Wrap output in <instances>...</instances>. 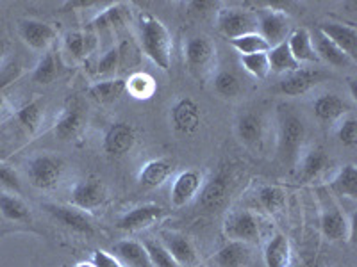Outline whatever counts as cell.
I'll return each mask as SVG.
<instances>
[{
    "mask_svg": "<svg viewBox=\"0 0 357 267\" xmlns=\"http://www.w3.org/2000/svg\"><path fill=\"white\" fill-rule=\"evenodd\" d=\"M350 95H352V98L356 100L357 98V91H356V81H350Z\"/></svg>",
    "mask_w": 357,
    "mask_h": 267,
    "instance_id": "f5cc1de1",
    "label": "cell"
},
{
    "mask_svg": "<svg viewBox=\"0 0 357 267\" xmlns=\"http://www.w3.org/2000/svg\"><path fill=\"white\" fill-rule=\"evenodd\" d=\"M311 40L320 61H325L327 65L334 66V68H354V66H356V61H354V59H350L343 50L337 49L333 41L327 40V38H325L324 34L318 33V31H314V36H311Z\"/></svg>",
    "mask_w": 357,
    "mask_h": 267,
    "instance_id": "44dd1931",
    "label": "cell"
},
{
    "mask_svg": "<svg viewBox=\"0 0 357 267\" xmlns=\"http://www.w3.org/2000/svg\"><path fill=\"white\" fill-rule=\"evenodd\" d=\"M298 177L304 182H311L314 178L320 177L321 171L329 166V157L321 148H311L307 154L298 159Z\"/></svg>",
    "mask_w": 357,
    "mask_h": 267,
    "instance_id": "f1b7e54d",
    "label": "cell"
},
{
    "mask_svg": "<svg viewBox=\"0 0 357 267\" xmlns=\"http://www.w3.org/2000/svg\"><path fill=\"white\" fill-rule=\"evenodd\" d=\"M305 139V125L296 114L288 113L280 118L277 132V154L282 164L296 166Z\"/></svg>",
    "mask_w": 357,
    "mask_h": 267,
    "instance_id": "7a4b0ae2",
    "label": "cell"
},
{
    "mask_svg": "<svg viewBox=\"0 0 357 267\" xmlns=\"http://www.w3.org/2000/svg\"><path fill=\"white\" fill-rule=\"evenodd\" d=\"M91 264L95 267H126L118 259H114L111 253L104 250L93 251V257H91Z\"/></svg>",
    "mask_w": 357,
    "mask_h": 267,
    "instance_id": "c3c4849f",
    "label": "cell"
},
{
    "mask_svg": "<svg viewBox=\"0 0 357 267\" xmlns=\"http://www.w3.org/2000/svg\"><path fill=\"white\" fill-rule=\"evenodd\" d=\"M216 47L209 38L206 36H195L188 40L186 47H184V57L186 63L193 72H200L206 70L207 66L211 65L215 59Z\"/></svg>",
    "mask_w": 357,
    "mask_h": 267,
    "instance_id": "9a60e30c",
    "label": "cell"
},
{
    "mask_svg": "<svg viewBox=\"0 0 357 267\" xmlns=\"http://www.w3.org/2000/svg\"><path fill=\"white\" fill-rule=\"evenodd\" d=\"M82 125H84V116L81 113V107L77 104H68L56 120L54 134L61 141H72V139H75L79 136V132L82 130Z\"/></svg>",
    "mask_w": 357,
    "mask_h": 267,
    "instance_id": "d6986e66",
    "label": "cell"
},
{
    "mask_svg": "<svg viewBox=\"0 0 357 267\" xmlns=\"http://www.w3.org/2000/svg\"><path fill=\"white\" fill-rule=\"evenodd\" d=\"M240 63L250 75L256 79H266L270 73V63H268V56L264 54H250V56H241Z\"/></svg>",
    "mask_w": 357,
    "mask_h": 267,
    "instance_id": "60d3db41",
    "label": "cell"
},
{
    "mask_svg": "<svg viewBox=\"0 0 357 267\" xmlns=\"http://www.w3.org/2000/svg\"><path fill=\"white\" fill-rule=\"evenodd\" d=\"M65 50L73 57V59H84L91 50H93V38L89 36V34L84 33H77V31H73V33H68L65 36Z\"/></svg>",
    "mask_w": 357,
    "mask_h": 267,
    "instance_id": "8d00e7d4",
    "label": "cell"
},
{
    "mask_svg": "<svg viewBox=\"0 0 357 267\" xmlns=\"http://www.w3.org/2000/svg\"><path fill=\"white\" fill-rule=\"evenodd\" d=\"M126 84L127 91L139 100L151 98L155 93V81L149 73H134L129 77V81H126Z\"/></svg>",
    "mask_w": 357,
    "mask_h": 267,
    "instance_id": "74e56055",
    "label": "cell"
},
{
    "mask_svg": "<svg viewBox=\"0 0 357 267\" xmlns=\"http://www.w3.org/2000/svg\"><path fill=\"white\" fill-rule=\"evenodd\" d=\"M318 33L333 41L350 59L357 61V31L352 25L337 24V22H324L318 25Z\"/></svg>",
    "mask_w": 357,
    "mask_h": 267,
    "instance_id": "7c38bea8",
    "label": "cell"
},
{
    "mask_svg": "<svg viewBox=\"0 0 357 267\" xmlns=\"http://www.w3.org/2000/svg\"><path fill=\"white\" fill-rule=\"evenodd\" d=\"M18 34L27 47L40 52H47L50 44L57 40V31L54 25L41 20H22L18 24Z\"/></svg>",
    "mask_w": 357,
    "mask_h": 267,
    "instance_id": "ba28073f",
    "label": "cell"
},
{
    "mask_svg": "<svg viewBox=\"0 0 357 267\" xmlns=\"http://www.w3.org/2000/svg\"><path fill=\"white\" fill-rule=\"evenodd\" d=\"M170 118L174 129L178 134H183V136L195 134L200 129V123H202V113H200L199 104L188 97L175 102V106L172 107Z\"/></svg>",
    "mask_w": 357,
    "mask_h": 267,
    "instance_id": "8fae6325",
    "label": "cell"
},
{
    "mask_svg": "<svg viewBox=\"0 0 357 267\" xmlns=\"http://www.w3.org/2000/svg\"><path fill=\"white\" fill-rule=\"evenodd\" d=\"M174 173V164L167 159H155V161L146 162L145 166L139 170L138 182L145 187H161L162 184L167 182L168 178Z\"/></svg>",
    "mask_w": 357,
    "mask_h": 267,
    "instance_id": "cb8c5ba5",
    "label": "cell"
},
{
    "mask_svg": "<svg viewBox=\"0 0 357 267\" xmlns=\"http://www.w3.org/2000/svg\"><path fill=\"white\" fill-rule=\"evenodd\" d=\"M232 49L240 52L241 56H250V54H264L270 50V44L264 41V38L259 33H250L245 36L229 40Z\"/></svg>",
    "mask_w": 357,
    "mask_h": 267,
    "instance_id": "d590c367",
    "label": "cell"
},
{
    "mask_svg": "<svg viewBox=\"0 0 357 267\" xmlns=\"http://www.w3.org/2000/svg\"><path fill=\"white\" fill-rule=\"evenodd\" d=\"M229 196V178L225 175H216L200 189V205L204 209H218L227 202Z\"/></svg>",
    "mask_w": 357,
    "mask_h": 267,
    "instance_id": "7402d4cb",
    "label": "cell"
},
{
    "mask_svg": "<svg viewBox=\"0 0 357 267\" xmlns=\"http://www.w3.org/2000/svg\"><path fill=\"white\" fill-rule=\"evenodd\" d=\"M17 120L31 136L36 134L41 125V120H43V104H41V100H33L22 106L17 111Z\"/></svg>",
    "mask_w": 357,
    "mask_h": 267,
    "instance_id": "e575fe53",
    "label": "cell"
},
{
    "mask_svg": "<svg viewBox=\"0 0 357 267\" xmlns=\"http://www.w3.org/2000/svg\"><path fill=\"white\" fill-rule=\"evenodd\" d=\"M149 259H151L152 267H178L177 262L172 259V255L167 251V248L162 246L158 241H145L143 243Z\"/></svg>",
    "mask_w": 357,
    "mask_h": 267,
    "instance_id": "ee69618b",
    "label": "cell"
},
{
    "mask_svg": "<svg viewBox=\"0 0 357 267\" xmlns=\"http://www.w3.org/2000/svg\"><path fill=\"white\" fill-rule=\"evenodd\" d=\"M268 63H270V72L275 73H293L296 70H301L302 65L293 57L291 50H289L288 40L282 43L275 44L266 52Z\"/></svg>",
    "mask_w": 357,
    "mask_h": 267,
    "instance_id": "f546056e",
    "label": "cell"
},
{
    "mask_svg": "<svg viewBox=\"0 0 357 267\" xmlns=\"http://www.w3.org/2000/svg\"><path fill=\"white\" fill-rule=\"evenodd\" d=\"M6 159V152H4V148H0V161H4Z\"/></svg>",
    "mask_w": 357,
    "mask_h": 267,
    "instance_id": "11a10c76",
    "label": "cell"
},
{
    "mask_svg": "<svg viewBox=\"0 0 357 267\" xmlns=\"http://www.w3.org/2000/svg\"><path fill=\"white\" fill-rule=\"evenodd\" d=\"M130 18V9L126 4H113L107 9L97 15L91 22L95 29H109V27H120L126 24Z\"/></svg>",
    "mask_w": 357,
    "mask_h": 267,
    "instance_id": "836d02e7",
    "label": "cell"
},
{
    "mask_svg": "<svg viewBox=\"0 0 357 267\" xmlns=\"http://www.w3.org/2000/svg\"><path fill=\"white\" fill-rule=\"evenodd\" d=\"M257 33L264 38L270 49L282 43L289 36V18L284 11L279 9H266L257 13Z\"/></svg>",
    "mask_w": 357,
    "mask_h": 267,
    "instance_id": "5b68a950",
    "label": "cell"
},
{
    "mask_svg": "<svg viewBox=\"0 0 357 267\" xmlns=\"http://www.w3.org/2000/svg\"><path fill=\"white\" fill-rule=\"evenodd\" d=\"M195 267H206V266H199V264H197V266Z\"/></svg>",
    "mask_w": 357,
    "mask_h": 267,
    "instance_id": "9f6ffc18",
    "label": "cell"
},
{
    "mask_svg": "<svg viewBox=\"0 0 357 267\" xmlns=\"http://www.w3.org/2000/svg\"><path fill=\"white\" fill-rule=\"evenodd\" d=\"M161 244L167 248L172 259L177 262V266L195 267L197 266V251L193 244L190 243L186 235L174 234V232H165L161 237Z\"/></svg>",
    "mask_w": 357,
    "mask_h": 267,
    "instance_id": "2e32d148",
    "label": "cell"
},
{
    "mask_svg": "<svg viewBox=\"0 0 357 267\" xmlns=\"http://www.w3.org/2000/svg\"><path fill=\"white\" fill-rule=\"evenodd\" d=\"M6 50H8V44H6V41H4V38L0 36V61H2V57H4V54H6Z\"/></svg>",
    "mask_w": 357,
    "mask_h": 267,
    "instance_id": "816d5d0a",
    "label": "cell"
},
{
    "mask_svg": "<svg viewBox=\"0 0 357 267\" xmlns=\"http://www.w3.org/2000/svg\"><path fill=\"white\" fill-rule=\"evenodd\" d=\"M352 222L337 207H329L321 214V232L329 241H343L352 237Z\"/></svg>",
    "mask_w": 357,
    "mask_h": 267,
    "instance_id": "ffe728a7",
    "label": "cell"
},
{
    "mask_svg": "<svg viewBox=\"0 0 357 267\" xmlns=\"http://www.w3.org/2000/svg\"><path fill=\"white\" fill-rule=\"evenodd\" d=\"M250 260V248L245 243L231 241L223 248H220L213 257L216 267H245Z\"/></svg>",
    "mask_w": 357,
    "mask_h": 267,
    "instance_id": "d4e9b609",
    "label": "cell"
},
{
    "mask_svg": "<svg viewBox=\"0 0 357 267\" xmlns=\"http://www.w3.org/2000/svg\"><path fill=\"white\" fill-rule=\"evenodd\" d=\"M120 66H122L120 47H113V49H109L100 57V61H98L97 65V75L104 79V81H106V79H113V75L116 73V70L120 68Z\"/></svg>",
    "mask_w": 357,
    "mask_h": 267,
    "instance_id": "7bdbcfd3",
    "label": "cell"
},
{
    "mask_svg": "<svg viewBox=\"0 0 357 267\" xmlns=\"http://www.w3.org/2000/svg\"><path fill=\"white\" fill-rule=\"evenodd\" d=\"M236 134L245 146H256L264 136V120L257 113H247L236 123Z\"/></svg>",
    "mask_w": 357,
    "mask_h": 267,
    "instance_id": "4316f807",
    "label": "cell"
},
{
    "mask_svg": "<svg viewBox=\"0 0 357 267\" xmlns=\"http://www.w3.org/2000/svg\"><path fill=\"white\" fill-rule=\"evenodd\" d=\"M57 75V65H56V57L50 50L43 52V56L40 57L36 68L33 72V81L36 84H50V82L56 79Z\"/></svg>",
    "mask_w": 357,
    "mask_h": 267,
    "instance_id": "ab89813d",
    "label": "cell"
},
{
    "mask_svg": "<svg viewBox=\"0 0 357 267\" xmlns=\"http://www.w3.org/2000/svg\"><path fill=\"white\" fill-rule=\"evenodd\" d=\"M8 114V104H6L4 97H2V93H0V122L4 120V116Z\"/></svg>",
    "mask_w": 357,
    "mask_h": 267,
    "instance_id": "f907efd6",
    "label": "cell"
},
{
    "mask_svg": "<svg viewBox=\"0 0 357 267\" xmlns=\"http://www.w3.org/2000/svg\"><path fill=\"white\" fill-rule=\"evenodd\" d=\"M127 91V84L123 79H106V81L95 82L89 88V97L98 104H111L118 100Z\"/></svg>",
    "mask_w": 357,
    "mask_h": 267,
    "instance_id": "4dcf8cb0",
    "label": "cell"
},
{
    "mask_svg": "<svg viewBox=\"0 0 357 267\" xmlns=\"http://www.w3.org/2000/svg\"><path fill=\"white\" fill-rule=\"evenodd\" d=\"M22 73H24V66L18 59L9 57L0 63V91L11 86L13 82H17L22 77Z\"/></svg>",
    "mask_w": 357,
    "mask_h": 267,
    "instance_id": "f6af8a7d",
    "label": "cell"
},
{
    "mask_svg": "<svg viewBox=\"0 0 357 267\" xmlns=\"http://www.w3.org/2000/svg\"><path fill=\"white\" fill-rule=\"evenodd\" d=\"M139 41H142L143 52L151 57V61L162 72H168L172 66V49H174L168 29L152 15H142Z\"/></svg>",
    "mask_w": 357,
    "mask_h": 267,
    "instance_id": "6da1fadb",
    "label": "cell"
},
{
    "mask_svg": "<svg viewBox=\"0 0 357 267\" xmlns=\"http://www.w3.org/2000/svg\"><path fill=\"white\" fill-rule=\"evenodd\" d=\"M218 31L229 40L257 33V15L248 9L229 8L218 13Z\"/></svg>",
    "mask_w": 357,
    "mask_h": 267,
    "instance_id": "277c9868",
    "label": "cell"
},
{
    "mask_svg": "<svg viewBox=\"0 0 357 267\" xmlns=\"http://www.w3.org/2000/svg\"><path fill=\"white\" fill-rule=\"evenodd\" d=\"M72 205L81 211H93L106 202V187L97 178L81 180L70 191Z\"/></svg>",
    "mask_w": 357,
    "mask_h": 267,
    "instance_id": "30bf717a",
    "label": "cell"
},
{
    "mask_svg": "<svg viewBox=\"0 0 357 267\" xmlns=\"http://www.w3.org/2000/svg\"><path fill=\"white\" fill-rule=\"evenodd\" d=\"M266 267H289L291 264V244L282 234L273 235L264 248Z\"/></svg>",
    "mask_w": 357,
    "mask_h": 267,
    "instance_id": "83f0119b",
    "label": "cell"
},
{
    "mask_svg": "<svg viewBox=\"0 0 357 267\" xmlns=\"http://www.w3.org/2000/svg\"><path fill=\"white\" fill-rule=\"evenodd\" d=\"M0 186H4L6 189L13 191V193H22V184L17 171L8 166L4 161H0Z\"/></svg>",
    "mask_w": 357,
    "mask_h": 267,
    "instance_id": "7dc6e473",
    "label": "cell"
},
{
    "mask_svg": "<svg viewBox=\"0 0 357 267\" xmlns=\"http://www.w3.org/2000/svg\"><path fill=\"white\" fill-rule=\"evenodd\" d=\"M257 200L268 212H279L286 205V193L280 187L264 186L257 193Z\"/></svg>",
    "mask_w": 357,
    "mask_h": 267,
    "instance_id": "f35d334b",
    "label": "cell"
},
{
    "mask_svg": "<svg viewBox=\"0 0 357 267\" xmlns=\"http://www.w3.org/2000/svg\"><path fill=\"white\" fill-rule=\"evenodd\" d=\"M136 143V132L129 123H114L104 136V152L113 157H122L132 150Z\"/></svg>",
    "mask_w": 357,
    "mask_h": 267,
    "instance_id": "5bb4252c",
    "label": "cell"
},
{
    "mask_svg": "<svg viewBox=\"0 0 357 267\" xmlns=\"http://www.w3.org/2000/svg\"><path fill=\"white\" fill-rule=\"evenodd\" d=\"M288 44L289 50H291L293 57H295L296 61L301 63H318L317 50H314V44H312L311 40V33H309L307 29L301 27L295 29L291 34L288 36Z\"/></svg>",
    "mask_w": 357,
    "mask_h": 267,
    "instance_id": "484cf974",
    "label": "cell"
},
{
    "mask_svg": "<svg viewBox=\"0 0 357 267\" xmlns=\"http://www.w3.org/2000/svg\"><path fill=\"white\" fill-rule=\"evenodd\" d=\"M111 255L120 260L126 267H152L145 246L142 243H138V241H118L111 248Z\"/></svg>",
    "mask_w": 357,
    "mask_h": 267,
    "instance_id": "ac0fdd59",
    "label": "cell"
},
{
    "mask_svg": "<svg viewBox=\"0 0 357 267\" xmlns=\"http://www.w3.org/2000/svg\"><path fill=\"white\" fill-rule=\"evenodd\" d=\"M331 191L336 196H347L350 200L357 198V170L354 164L341 168L340 173L331 182Z\"/></svg>",
    "mask_w": 357,
    "mask_h": 267,
    "instance_id": "1f68e13d",
    "label": "cell"
},
{
    "mask_svg": "<svg viewBox=\"0 0 357 267\" xmlns=\"http://www.w3.org/2000/svg\"><path fill=\"white\" fill-rule=\"evenodd\" d=\"M43 211H47V214L52 216L57 222H61L63 227H66L68 230L82 235H91L95 232L93 221L77 207L61 205V203H45Z\"/></svg>",
    "mask_w": 357,
    "mask_h": 267,
    "instance_id": "8992f818",
    "label": "cell"
},
{
    "mask_svg": "<svg viewBox=\"0 0 357 267\" xmlns=\"http://www.w3.org/2000/svg\"><path fill=\"white\" fill-rule=\"evenodd\" d=\"M204 186V177L197 170H186L175 177L170 189V198L174 207H184L195 198Z\"/></svg>",
    "mask_w": 357,
    "mask_h": 267,
    "instance_id": "4fadbf2b",
    "label": "cell"
},
{
    "mask_svg": "<svg viewBox=\"0 0 357 267\" xmlns=\"http://www.w3.org/2000/svg\"><path fill=\"white\" fill-rule=\"evenodd\" d=\"M0 214L4 216L9 221L27 222L31 221V212L29 207L22 202L18 196L8 195V193H0Z\"/></svg>",
    "mask_w": 357,
    "mask_h": 267,
    "instance_id": "d6a6232c",
    "label": "cell"
},
{
    "mask_svg": "<svg viewBox=\"0 0 357 267\" xmlns=\"http://www.w3.org/2000/svg\"><path fill=\"white\" fill-rule=\"evenodd\" d=\"M223 232L236 243H257L259 239V222L256 216L248 211H238L227 216L223 222Z\"/></svg>",
    "mask_w": 357,
    "mask_h": 267,
    "instance_id": "52a82bcc",
    "label": "cell"
},
{
    "mask_svg": "<svg viewBox=\"0 0 357 267\" xmlns=\"http://www.w3.org/2000/svg\"><path fill=\"white\" fill-rule=\"evenodd\" d=\"M165 214H167V211L161 205L145 203V205H139L136 209H132V211L126 212L116 221V227L123 232L143 230V228H149L152 225H155L158 221H161L165 218Z\"/></svg>",
    "mask_w": 357,
    "mask_h": 267,
    "instance_id": "9c48e42d",
    "label": "cell"
},
{
    "mask_svg": "<svg viewBox=\"0 0 357 267\" xmlns=\"http://www.w3.org/2000/svg\"><path fill=\"white\" fill-rule=\"evenodd\" d=\"M95 4H97V2H91V0H73V2H66V4L61 8V11L66 13L68 9H77V8L88 9Z\"/></svg>",
    "mask_w": 357,
    "mask_h": 267,
    "instance_id": "681fc988",
    "label": "cell"
},
{
    "mask_svg": "<svg viewBox=\"0 0 357 267\" xmlns=\"http://www.w3.org/2000/svg\"><path fill=\"white\" fill-rule=\"evenodd\" d=\"M312 111H314V116H317L320 122H334V120H337V118H341L343 114L349 113L350 106L340 97V95L325 93L314 100Z\"/></svg>",
    "mask_w": 357,
    "mask_h": 267,
    "instance_id": "603a6c76",
    "label": "cell"
},
{
    "mask_svg": "<svg viewBox=\"0 0 357 267\" xmlns=\"http://www.w3.org/2000/svg\"><path fill=\"white\" fill-rule=\"evenodd\" d=\"M215 89L216 93L222 95V97H236V95L240 93L241 84H240V79L236 77L232 72H227V70H223V72H218L215 75Z\"/></svg>",
    "mask_w": 357,
    "mask_h": 267,
    "instance_id": "b9f144b4",
    "label": "cell"
},
{
    "mask_svg": "<svg viewBox=\"0 0 357 267\" xmlns=\"http://www.w3.org/2000/svg\"><path fill=\"white\" fill-rule=\"evenodd\" d=\"M321 75L318 70H307L301 68L296 72L288 73L279 84V91L282 95H288V97H301L305 95L311 88L318 84L321 81Z\"/></svg>",
    "mask_w": 357,
    "mask_h": 267,
    "instance_id": "e0dca14e",
    "label": "cell"
},
{
    "mask_svg": "<svg viewBox=\"0 0 357 267\" xmlns=\"http://www.w3.org/2000/svg\"><path fill=\"white\" fill-rule=\"evenodd\" d=\"M65 162L61 157L52 154H40L33 157L27 164L29 180L34 187L43 191H50L61 182Z\"/></svg>",
    "mask_w": 357,
    "mask_h": 267,
    "instance_id": "3957f363",
    "label": "cell"
},
{
    "mask_svg": "<svg viewBox=\"0 0 357 267\" xmlns=\"http://www.w3.org/2000/svg\"><path fill=\"white\" fill-rule=\"evenodd\" d=\"M73 267H95V266L91 262H79V264H75Z\"/></svg>",
    "mask_w": 357,
    "mask_h": 267,
    "instance_id": "db71d44e",
    "label": "cell"
},
{
    "mask_svg": "<svg viewBox=\"0 0 357 267\" xmlns=\"http://www.w3.org/2000/svg\"><path fill=\"white\" fill-rule=\"evenodd\" d=\"M337 139L347 148H356L357 145V122L356 118H347L337 127Z\"/></svg>",
    "mask_w": 357,
    "mask_h": 267,
    "instance_id": "bcb514c9",
    "label": "cell"
}]
</instances>
